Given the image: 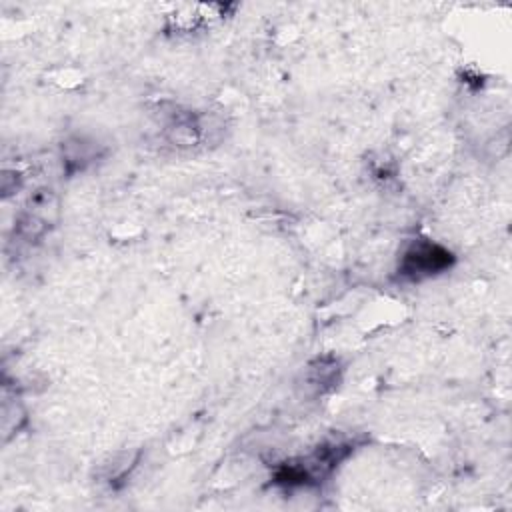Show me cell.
Masks as SVG:
<instances>
[{"label": "cell", "mask_w": 512, "mask_h": 512, "mask_svg": "<svg viewBox=\"0 0 512 512\" xmlns=\"http://www.w3.org/2000/svg\"><path fill=\"white\" fill-rule=\"evenodd\" d=\"M450 264L452 254L446 248L434 242H418L406 250L400 272L410 278H424L446 270Z\"/></svg>", "instance_id": "obj_1"}]
</instances>
